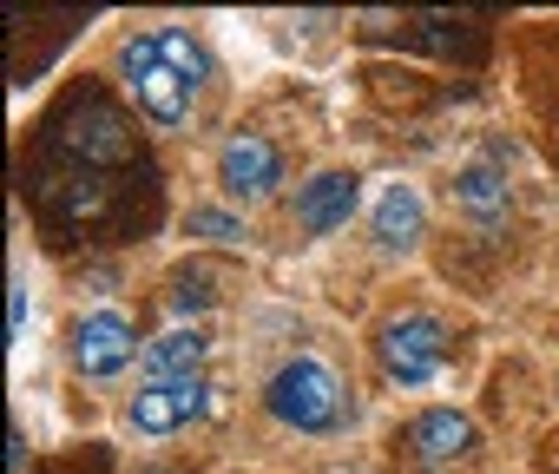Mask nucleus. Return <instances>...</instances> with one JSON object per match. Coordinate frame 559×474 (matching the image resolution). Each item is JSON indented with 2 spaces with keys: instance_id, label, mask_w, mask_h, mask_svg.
<instances>
[{
  "instance_id": "f257e3e1",
  "label": "nucleus",
  "mask_w": 559,
  "mask_h": 474,
  "mask_svg": "<svg viewBox=\"0 0 559 474\" xmlns=\"http://www.w3.org/2000/svg\"><path fill=\"white\" fill-rule=\"evenodd\" d=\"M211 60L185 27H158V34H126L119 40V80L132 93V106L152 126H185L198 86H204Z\"/></svg>"
},
{
  "instance_id": "f03ea898",
  "label": "nucleus",
  "mask_w": 559,
  "mask_h": 474,
  "mask_svg": "<svg viewBox=\"0 0 559 474\" xmlns=\"http://www.w3.org/2000/svg\"><path fill=\"white\" fill-rule=\"evenodd\" d=\"M263 408L297 435H330L343 422V382L323 356H290L263 382Z\"/></svg>"
},
{
  "instance_id": "7ed1b4c3",
  "label": "nucleus",
  "mask_w": 559,
  "mask_h": 474,
  "mask_svg": "<svg viewBox=\"0 0 559 474\" xmlns=\"http://www.w3.org/2000/svg\"><path fill=\"white\" fill-rule=\"evenodd\" d=\"M53 152H67V165L93 178V171L132 158V132H126V119H119L99 93H73L67 112L53 119Z\"/></svg>"
},
{
  "instance_id": "20e7f679",
  "label": "nucleus",
  "mask_w": 559,
  "mask_h": 474,
  "mask_svg": "<svg viewBox=\"0 0 559 474\" xmlns=\"http://www.w3.org/2000/svg\"><path fill=\"white\" fill-rule=\"evenodd\" d=\"M376 363H382L389 382L421 389V382H435V369L448 363V330H441L428 310H402V317H389V323L376 330Z\"/></svg>"
},
{
  "instance_id": "39448f33",
  "label": "nucleus",
  "mask_w": 559,
  "mask_h": 474,
  "mask_svg": "<svg viewBox=\"0 0 559 474\" xmlns=\"http://www.w3.org/2000/svg\"><path fill=\"white\" fill-rule=\"evenodd\" d=\"M204 408H211V382H204V376H171V382H145V389L132 395L126 422H132L139 435H171V428L198 422Z\"/></svg>"
},
{
  "instance_id": "423d86ee",
  "label": "nucleus",
  "mask_w": 559,
  "mask_h": 474,
  "mask_svg": "<svg viewBox=\"0 0 559 474\" xmlns=\"http://www.w3.org/2000/svg\"><path fill=\"white\" fill-rule=\"evenodd\" d=\"M276 178H284V158H276V145H270L263 132L224 139V152H217V185H224L230 198H270Z\"/></svg>"
},
{
  "instance_id": "0eeeda50",
  "label": "nucleus",
  "mask_w": 559,
  "mask_h": 474,
  "mask_svg": "<svg viewBox=\"0 0 559 474\" xmlns=\"http://www.w3.org/2000/svg\"><path fill=\"white\" fill-rule=\"evenodd\" d=\"M132 349H139V336H132V323L119 310H93L73 330V369L80 376H119L132 363Z\"/></svg>"
},
{
  "instance_id": "6e6552de",
  "label": "nucleus",
  "mask_w": 559,
  "mask_h": 474,
  "mask_svg": "<svg viewBox=\"0 0 559 474\" xmlns=\"http://www.w3.org/2000/svg\"><path fill=\"white\" fill-rule=\"evenodd\" d=\"M356 204H362V178L356 171H317L310 185H297V230L323 237V230L349 224Z\"/></svg>"
},
{
  "instance_id": "1a4fd4ad",
  "label": "nucleus",
  "mask_w": 559,
  "mask_h": 474,
  "mask_svg": "<svg viewBox=\"0 0 559 474\" xmlns=\"http://www.w3.org/2000/svg\"><path fill=\"white\" fill-rule=\"evenodd\" d=\"M408 448H415V461H454L474 448V422L461 408H421L408 422Z\"/></svg>"
},
{
  "instance_id": "9d476101",
  "label": "nucleus",
  "mask_w": 559,
  "mask_h": 474,
  "mask_svg": "<svg viewBox=\"0 0 559 474\" xmlns=\"http://www.w3.org/2000/svg\"><path fill=\"white\" fill-rule=\"evenodd\" d=\"M369 230H376L382 251H408L415 237H421V191H415V185H389V191L376 198Z\"/></svg>"
},
{
  "instance_id": "9b49d317",
  "label": "nucleus",
  "mask_w": 559,
  "mask_h": 474,
  "mask_svg": "<svg viewBox=\"0 0 559 474\" xmlns=\"http://www.w3.org/2000/svg\"><path fill=\"white\" fill-rule=\"evenodd\" d=\"M198 363H204V330H165L158 343H145V382L198 376Z\"/></svg>"
},
{
  "instance_id": "f8f14e48",
  "label": "nucleus",
  "mask_w": 559,
  "mask_h": 474,
  "mask_svg": "<svg viewBox=\"0 0 559 474\" xmlns=\"http://www.w3.org/2000/svg\"><path fill=\"white\" fill-rule=\"evenodd\" d=\"M461 204H467L474 217H500V211H507L500 171H493V165H467V171H461Z\"/></svg>"
},
{
  "instance_id": "ddd939ff",
  "label": "nucleus",
  "mask_w": 559,
  "mask_h": 474,
  "mask_svg": "<svg viewBox=\"0 0 559 474\" xmlns=\"http://www.w3.org/2000/svg\"><path fill=\"white\" fill-rule=\"evenodd\" d=\"M185 230H191V237H211V245H243V224H237L230 211H217V204H198V211L185 217Z\"/></svg>"
},
{
  "instance_id": "4468645a",
  "label": "nucleus",
  "mask_w": 559,
  "mask_h": 474,
  "mask_svg": "<svg viewBox=\"0 0 559 474\" xmlns=\"http://www.w3.org/2000/svg\"><path fill=\"white\" fill-rule=\"evenodd\" d=\"M171 304H178V310H204V304H211V277H204V271H185V277L171 284Z\"/></svg>"
},
{
  "instance_id": "2eb2a0df",
  "label": "nucleus",
  "mask_w": 559,
  "mask_h": 474,
  "mask_svg": "<svg viewBox=\"0 0 559 474\" xmlns=\"http://www.w3.org/2000/svg\"><path fill=\"white\" fill-rule=\"evenodd\" d=\"M27 467V435H21V422L8 428V474H21Z\"/></svg>"
},
{
  "instance_id": "dca6fc26",
  "label": "nucleus",
  "mask_w": 559,
  "mask_h": 474,
  "mask_svg": "<svg viewBox=\"0 0 559 474\" xmlns=\"http://www.w3.org/2000/svg\"><path fill=\"white\" fill-rule=\"evenodd\" d=\"M8 310H14V336L27 330V291H21V277H14V297H8Z\"/></svg>"
}]
</instances>
